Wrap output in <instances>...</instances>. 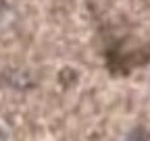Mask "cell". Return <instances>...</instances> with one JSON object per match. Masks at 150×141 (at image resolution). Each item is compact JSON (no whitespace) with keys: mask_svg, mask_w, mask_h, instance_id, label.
<instances>
[{"mask_svg":"<svg viewBox=\"0 0 150 141\" xmlns=\"http://www.w3.org/2000/svg\"><path fill=\"white\" fill-rule=\"evenodd\" d=\"M123 141H148V135L144 129H136V131H131Z\"/></svg>","mask_w":150,"mask_h":141,"instance_id":"1","label":"cell"}]
</instances>
